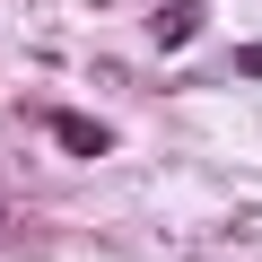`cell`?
<instances>
[{
    "label": "cell",
    "instance_id": "cell-1",
    "mask_svg": "<svg viewBox=\"0 0 262 262\" xmlns=\"http://www.w3.org/2000/svg\"><path fill=\"white\" fill-rule=\"evenodd\" d=\"M44 131H53L70 158H105V149H114V131H105V122H88V114H70V105H44Z\"/></svg>",
    "mask_w": 262,
    "mask_h": 262
},
{
    "label": "cell",
    "instance_id": "cell-2",
    "mask_svg": "<svg viewBox=\"0 0 262 262\" xmlns=\"http://www.w3.org/2000/svg\"><path fill=\"white\" fill-rule=\"evenodd\" d=\"M192 9H201V0H175V9L158 18V35H166V44H175V35H192Z\"/></svg>",
    "mask_w": 262,
    "mask_h": 262
},
{
    "label": "cell",
    "instance_id": "cell-3",
    "mask_svg": "<svg viewBox=\"0 0 262 262\" xmlns=\"http://www.w3.org/2000/svg\"><path fill=\"white\" fill-rule=\"evenodd\" d=\"M236 70H245V79H262V44H245V53H236Z\"/></svg>",
    "mask_w": 262,
    "mask_h": 262
}]
</instances>
